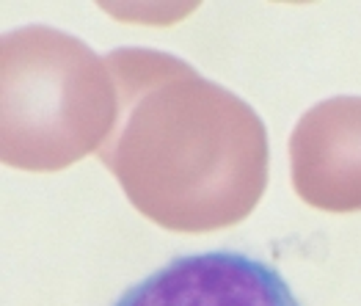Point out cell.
Here are the masks:
<instances>
[{
	"mask_svg": "<svg viewBox=\"0 0 361 306\" xmlns=\"http://www.w3.org/2000/svg\"><path fill=\"white\" fill-rule=\"evenodd\" d=\"M116 124L97 157L152 224L202 235L245 221L265 196L271 144L257 111L177 56L119 47L105 56Z\"/></svg>",
	"mask_w": 361,
	"mask_h": 306,
	"instance_id": "cell-1",
	"label": "cell"
},
{
	"mask_svg": "<svg viewBox=\"0 0 361 306\" xmlns=\"http://www.w3.org/2000/svg\"><path fill=\"white\" fill-rule=\"evenodd\" d=\"M0 102V154L20 171H61L97 154L119 108L105 59L47 25L3 36Z\"/></svg>",
	"mask_w": 361,
	"mask_h": 306,
	"instance_id": "cell-2",
	"label": "cell"
},
{
	"mask_svg": "<svg viewBox=\"0 0 361 306\" xmlns=\"http://www.w3.org/2000/svg\"><path fill=\"white\" fill-rule=\"evenodd\" d=\"M290 180L323 213H361V97L312 105L290 135Z\"/></svg>",
	"mask_w": 361,
	"mask_h": 306,
	"instance_id": "cell-4",
	"label": "cell"
},
{
	"mask_svg": "<svg viewBox=\"0 0 361 306\" xmlns=\"http://www.w3.org/2000/svg\"><path fill=\"white\" fill-rule=\"evenodd\" d=\"M114 306H301L281 271L243 251L174 257L135 281Z\"/></svg>",
	"mask_w": 361,
	"mask_h": 306,
	"instance_id": "cell-3",
	"label": "cell"
}]
</instances>
